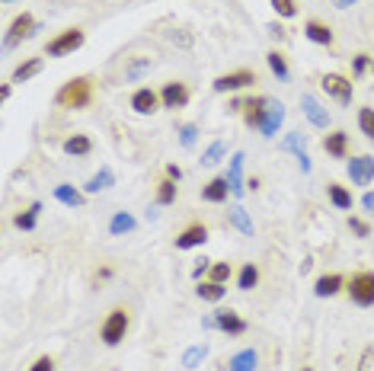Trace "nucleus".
Wrapping results in <instances>:
<instances>
[{
    "mask_svg": "<svg viewBox=\"0 0 374 371\" xmlns=\"http://www.w3.org/2000/svg\"><path fill=\"white\" fill-rule=\"evenodd\" d=\"M55 103L61 109H87L93 103V77H71L68 84H61V90L55 93Z\"/></svg>",
    "mask_w": 374,
    "mask_h": 371,
    "instance_id": "1",
    "label": "nucleus"
},
{
    "mask_svg": "<svg viewBox=\"0 0 374 371\" xmlns=\"http://www.w3.org/2000/svg\"><path fill=\"white\" fill-rule=\"evenodd\" d=\"M345 295L355 307H374V272L361 269V272L345 279Z\"/></svg>",
    "mask_w": 374,
    "mask_h": 371,
    "instance_id": "2",
    "label": "nucleus"
},
{
    "mask_svg": "<svg viewBox=\"0 0 374 371\" xmlns=\"http://www.w3.org/2000/svg\"><path fill=\"white\" fill-rule=\"evenodd\" d=\"M128 326H131L128 307H113V311L106 314L103 326H99V340H103L106 346H119V342L128 336Z\"/></svg>",
    "mask_w": 374,
    "mask_h": 371,
    "instance_id": "3",
    "label": "nucleus"
},
{
    "mask_svg": "<svg viewBox=\"0 0 374 371\" xmlns=\"http://www.w3.org/2000/svg\"><path fill=\"white\" fill-rule=\"evenodd\" d=\"M83 42H87V36H83V29H64L58 32V36L52 38L45 45V54L48 58H64V54H74L77 48H83Z\"/></svg>",
    "mask_w": 374,
    "mask_h": 371,
    "instance_id": "4",
    "label": "nucleus"
},
{
    "mask_svg": "<svg viewBox=\"0 0 374 371\" xmlns=\"http://www.w3.org/2000/svg\"><path fill=\"white\" fill-rule=\"evenodd\" d=\"M253 84H256V71L240 68V71H231V74L215 77L211 90L215 93H237V90H247V87H253Z\"/></svg>",
    "mask_w": 374,
    "mask_h": 371,
    "instance_id": "5",
    "label": "nucleus"
},
{
    "mask_svg": "<svg viewBox=\"0 0 374 371\" xmlns=\"http://www.w3.org/2000/svg\"><path fill=\"white\" fill-rule=\"evenodd\" d=\"M320 87L329 99H336L339 106H349L352 103V80L345 74H323L320 77Z\"/></svg>",
    "mask_w": 374,
    "mask_h": 371,
    "instance_id": "6",
    "label": "nucleus"
},
{
    "mask_svg": "<svg viewBox=\"0 0 374 371\" xmlns=\"http://www.w3.org/2000/svg\"><path fill=\"white\" fill-rule=\"evenodd\" d=\"M215 330H221V333H227V336H243L250 326H247V320L240 317L237 311L221 307V311H215Z\"/></svg>",
    "mask_w": 374,
    "mask_h": 371,
    "instance_id": "7",
    "label": "nucleus"
},
{
    "mask_svg": "<svg viewBox=\"0 0 374 371\" xmlns=\"http://www.w3.org/2000/svg\"><path fill=\"white\" fill-rule=\"evenodd\" d=\"M266 106H269V96L243 99V106H240V112H243V125H247V129H262V122H266Z\"/></svg>",
    "mask_w": 374,
    "mask_h": 371,
    "instance_id": "8",
    "label": "nucleus"
},
{
    "mask_svg": "<svg viewBox=\"0 0 374 371\" xmlns=\"http://www.w3.org/2000/svg\"><path fill=\"white\" fill-rule=\"evenodd\" d=\"M32 32H38L36 16H32V13H20V16L13 20V23H10L7 38H3V42H7V48H13L16 42H23V38H29Z\"/></svg>",
    "mask_w": 374,
    "mask_h": 371,
    "instance_id": "9",
    "label": "nucleus"
},
{
    "mask_svg": "<svg viewBox=\"0 0 374 371\" xmlns=\"http://www.w3.org/2000/svg\"><path fill=\"white\" fill-rule=\"evenodd\" d=\"M349 180L355 186H371L374 182V157L371 154H359L349 160Z\"/></svg>",
    "mask_w": 374,
    "mask_h": 371,
    "instance_id": "10",
    "label": "nucleus"
},
{
    "mask_svg": "<svg viewBox=\"0 0 374 371\" xmlns=\"http://www.w3.org/2000/svg\"><path fill=\"white\" fill-rule=\"evenodd\" d=\"M301 112L307 115V122L314 125V129H329V109H323V103L310 93L301 96Z\"/></svg>",
    "mask_w": 374,
    "mask_h": 371,
    "instance_id": "11",
    "label": "nucleus"
},
{
    "mask_svg": "<svg viewBox=\"0 0 374 371\" xmlns=\"http://www.w3.org/2000/svg\"><path fill=\"white\" fill-rule=\"evenodd\" d=\"M160 106H164V99H160V93H157V90H150V87H141V90L131 93V109H135L138 115L157 112Z\"/></svg>",
    "mask_w": 374,
    "mask_h": 371,
    "instance_id": "12",
    "label": "nucleus"
},
{
    "mask_svg": "<svg viewBox=\"0 0 374 371\" xmlns=\"http://www.w3.org/2000/svg\"><path fill=\"white\" fill-rule=\"evenodd\" d=\"M160 99H164V109H182L189 103V87L182 80H170L160 90Z\"/></svg>",
    "mask_w": 374,
    "mask_h": 371,
    "instance_id": "13",
    "label": "nucleus"
},
{
    "mask_svg": "<svg viewBox=\"0 0 374 371\" xmlns=\"http://www.w3.org/2000/svg\"><path fill=\"white\" fill-rule=\"evenodd\" d=\"M208 240V228H205L202 221H192L180 237H176V250H195V247H202Z\"/></svg>",
    "mask_w": 374,
    "mask_h": 371,
    "instance_id": "14",
    "label": "nucleus"
},
{
    "mask_svg": "<svg viewBox=\"0 0 374 371\" xmlns=\"http://www.w3.org/2000/svg\"><path fill=\"white\" fill-rule=\"evenodd\" d=\"M285 122V106L278 99H269V106H266V122H262V138H275V131L282 129Z\"/></svg>",
    "mask_w": 374,
    "mask_h": 371,
    "instance_id": "15",
    "label": "nucleus"
},
{
    "mask_svg": "<svg viewBox=\"0 0 374 371\" xmlns=\"http://www.w3.org/2000/svg\"><path fill=\"white\" fill-rule=\"evenodd\" d=\"M227 196H233L231 192V182H227V176H215L211 182H205V189H202V198L211 205H221L227 202Z\"/></svg>",
    "mask_w": 374,
    "mask_h": 371,
    "instance_id": "16",
    "label": "nucleus"
},
{
    "mask_svg": "<svg viewBox=\"0 0 374 371\" xmlns=\"http://www.w3.org/2000/svg\"><path fill=\"white\" fill-rule=\"evenodd\" d=\"M339 291H345V275H339V272L320 275V279H317V285H314V295L317 298H333V295H339Z\"/></svg>",
    "mask_w": 374,
    "mask_h": 371,
    "instance_id": "17",
    "label": "nucleus"
},
{
    "mask_svg": "<svg viewBox=\"0 0 374 371\" xmlns=\"http://www.w3.org/2000/svg\"><path fill=\"white\" fill-rule=\"evenodd\" d=\"M304 36L310 38V42H317V45H333V42H336V32L329 29L326 23H320V20H307Z\"/></svg>",
    "mask_w": 374,
    "mask_h": 371,
    "instance_id": "18",
    "label": "nucleus"
},
{
    "mask_svg": "<svg viewBox=\"0 0 374 371\" xmlns=\"http://www.w3.org/2000/svg\"><path fill=\"white\" fill-rule=\"evenodd\" d=\"M323 151L336 160L349 157V135H345V131H329V135L323 138Z\"/></svg>",
    "mask_w": 374,
    "mask_h": 371,
    "instance_id": "19",
    "label": "nucleus"
},
{
    "mask_svg": "<svg viewBox=\"0 0 374 371\" xmlns=\"http://www.w3.org/2000/svg\"><path fill=\"white\" fill-rule=\"evenodd\" d=\"M243 160H247V157H243V151H237V154H233V157H231V167H227V182H231V192H233V196H243Z\"/></svg>",
    "mask_w": 374,
    "mask_h": 371,
    "instance_id": "20",
    "label": "nucleus"
},
{
    "mask_svg": "<svg viewBox=\"0 0 374 371\" xmlns=\"http://www.w3.org/2000/svg\"><path fill=\"white\" fill-rule=\"evenodd\" d=\"M55 198H58L61 205H68V208H83V205H87V196H83L80 189H74V186H68V182L55 186Z\"/></svg>",
    "mask_w": 374,
    "mask_h": 371,
    "instance_id": "21",
    "label": "nucleus"
},
{
    "mask_svg": "<svg viewBox=\"0 0 374 371\" xmlns=\"http://www.w3.org/2000/svg\"><path fill=\"white\" fill-rule=\"evenodd\" d=\"M326 196H329V202L336 205L339 212H349L352 205H355V198H352V192L345 189L343 182H329V186H326Z\"/></svg>",
    "mask_w": 374,
    "mask_h": 371,
    "instance_id": "22",
    "label": "nucleus"
},
{
    "mask_svg": "<svg viewBox=\"0 0 374 371\" xmlns=\"http://www.w3.org/2000/svg\"><path fill=\"white\" fill-rule=\"evenodd\" d=\"M256 365H259L256 349H243V352H237V356L227 362V371H256Z\"/></svg>",
    "mask_w": 374,
    "mask_h": 371,
    "instance_id": "23",
    "label": "nucleus"
},
{
    "mask_svg": "<svg viewBox=\"0 0 374 371\" xmlns=\"http://www.w3.org/2000/svg\"><path fill=\"white\" fill-rule=\"evenodd\" d=\"M90 151H93L90 135H71L64 141V154H71V157H87Z\"/></svg>",
    "mask_w": 374,
    "mask_h": 371,
    "instance_id": "24",
    "label": "nucleus"
},
{
    "mask_svg": "<svg viewBox=\"0 0 374 371\" xmlns=\"http://www.w3.org/2000/svg\"><path fill=\"white\" fill-rule=\"evenodd\" d=\"M138 228V221L131 218L128 212H115L113 221H109V234L113 237H122V234H131V231Z\"/></svg>",
    "mask_w": 374,
    "mask_h": 371,
    "instance_id": "25",
    "label": "nucleus"
},
{
    "mask_svg": "<svg viewBox=\"0 0 374 371\" xmlns=\"http://www.w3.org/2000/svg\"><path fill=\"white\" fill-rule=\"evenodd\" d=\"M38 71H42V58H26L23 64H16L13 80H10V84H26V80H29V77H36Z\"/></svg>",
    "mask_w": 374,
    "mask_h": 371,
    "instance_id": "26",
    "label": "nucleus"
},
{
    "mask_svg": "<svg viewBox=\"0 0 374 371\" xmlns=\"http://www.w3.org/2000/svg\"><path fill=\"white\" fill-rule=\"evenodd\" d=\"M195 291H199V298H202V301H208V304H217L221 301V298L227 295V288L221 285V282H199V288H195Z\"/></svg>",
    "mask_w": 374,
    "mask_h": 371,
    "instance_id": "27",
    "label": "nucleus"
},
{
    "mask_svg": "<svg viewBox=\"0 0 374 371\" xmlns=\"http://www.w3.org/2000/svg\"><path fill=\"white\" fill-rule=\"evenodd\" d=\"M38 212H42V202H32L29 208H26V212H20L16 214V228L20 231H36V224H38Z\"/></svg>",
    "mask_w": 374,
    "mask_h": 371,
    "instance_id": "28",
    "label": "nucleus"
},
{
    "mask_svg": "<svg viewBox=\"0 0 374 371\" xmlns=\"http://www.w3.org/2000/svg\"><path fill=\"white\" fill-rule=\"evenodd\" d=\"M176 196H180V186H176V180L164 176V180L157 182V205H173V202H176Z\"/></svg>",
    "mask_w": 374,
    "mask_h": 371,
    "instance_id": "29",
    "label": "nucleus"
},
{
    "mask_svg": "<svg viewBox=\"0 0 374 371\" xmlns=\"http://www.w3.org/2000/svg\"><path fill=\"white\" fill-rule=\"evenodd\" d=\"M256 285H259V265L247 263L243 269H240V275H237V288L240 291H250V288H256Z\"/></svg>",
    "mask_w": 374,
    "mask_h": 371,
    "instance_id": "30",
    "label": "nucleus"
},
{
    "mask_svg": "<svg viewBox=\"0 0 374 371\" xmlns=\"http://www.w3.org/2000/svg\"><path fill=\"white\" fill-rule=\"evenodd\" d=\"M231 224L240 231V234L253 237V221H250V214H247V208H243V205H233V208H231Z\"/></svg>",
    "mask_w": 374,
    "mask_h": 371,
    "instance_id": "31",
    "label": "nucleus"
},
{
    "mask_svg": "<svg viewBox=\"0 0 374 371\" xmlns=\"http://www.w3.org/2000/svg\"><path fill=\"white\" fill-rule=\"evenodd\" d=\"M109 186H115V173L109 167H103L96 176L87 180V192H99V189H109Z\"/></svg>",
    "mask_w": 374,
    "mask_h": 371,
    "instance_id": "32",
    "label": "nucleus"
},
{
    "mask_svg": "<svg viewBox=\"0 0 374 371\" xmlns=\"http://www.w3.org/2000/svg\"><path fill=\"white\" fill-rule=\"evenodd\" d=\"M266 61H269L272 74H275L278 80H288V77H292V71H288V61H285L282 52H269V54H266Z\"/></svg>",
    "mask_w": 374,
    "mask_h": 371,
    "instance_id": "33",
    "label": "nucleus"
},
{
    "mask_svg": "<svg viewBox=\"0 0 374 371\" xmlns=\"http://www.w3.org/2000/svg\"><path fill=\"white\" fill-rule=\"evenodd\" d=\"M148 71H150V58H135L131 61V68L125 71V80L128 84H135V80H141V77L148 74Z\"/></svg>",
    "mask_w": 374,
    "mask_h": 371,
    "instance_id": "34",
    "label": "nucleus"
},
{
    "mask_svg": "<svg viewBox=\"0 0 374 371\" xmlns=\"http://www.w3.org/2000/svg\"><path fill=\"white\" fill-rule=\"evenodd\" d=\"M301 141H304V135H301V131H288V135H285V141L278 144V151H292L294 157H298V154H307L304 147H301Z\"/></svg>",
    "mask_w": 374,
    "mask_h": 371,
    "instance_id": "35",
    "label": "nucleus"
},
{
    "mask_svg": "<svg viewBox=\"0 0 374 371\" xmlns=\"http://www.w3.org/2000/svg\"><path fill=\"white\" fill-rule=\"evenodd\" d=\"M359 129H361V135H368L374 141V109L371 106L359 109Z\"/></svg>",
    "mask_w": 374,
    "mask_h": 371,
    "instance_id": "36",
    "label": "nucleus"
},
{
    "mask_svg": "<svg viewBox=\"0 0 374 371\" xmlns=\"http://www.w3.org/2000/svg\"><path fill=\"white\" fill-rule=\"evenodd\" d=\"M208 275H211V282H231V275H233V265L231 263H211V269H208Z\"/></svg>",
    "mask_w": 374,
    "mask_h": 371,
    "instance_id": "37",
    "label": "nucleus"
},
{
    "mask_svg": "<svg viewBox=\"0 0 374 371\" xmlns=\"http://www.w3.org/2000/svg\"><path fill=\"white\" fill-rule=\"evenodd\" d=\"M374 68V61H371V54H355V58H352V77H365L368 71Z\"/></svg>",
    "mask_w": 374,
    "mask_h": 371,
    "instance_id": "38",
    "label": "nucleus"
},
{
    "mask_svg": "<svg viewBox=\"0 0 374 371\" xmlns=\"http://www.w3.org/2000/svg\"><path fill=\"white\" fill-rule=\"evenodd\" d=\"M221 157H224V141L208 144V151L202 154V167H215V163H217Z\"/></svg>",
    "mask_w": 374,
    "mask_h": 371,
    "instance_id": "39",
    "label": "nucleus"
},
{
    "mask_svg": "<svg viewBox=\"0 0 374 371\" xmlns=\"http://www.w3.org/2000/svg\"><path fill=\"white\" fill-rule=\"evenodd\" d=\"M345 224H349V231H352L355 237H359V240L371 237V224H368L365 218H355V214H349V221H345Z\"/></svg>",
    "mask_w": 374,
    "mask_h": 371,
    "instance_id": "40",
    "label": "nucleus"
},
{
    "mask_svg": "<svg viewBox=\"0 0 374 371\" xmlns=\"http://www.w3.org/2000/svg\"><path fill=\"white\" fill-rule=\"evenodd\" d=\"M205 356H208V349L205 346H192L186 356H182V365H186V368H199V362H202Z\"/></svg>",
    "mask_w": 374,
    "mask_h": 371,
    "instance_id": "41",
    "label": "nucleus"
},
{
    "mask_svg": "<svg viewBox=\"0 0 374 371\" xmlns=\"http://www.w3.org/2000/svg\"><path fill=\"white\" fill-rule=\"evenodd\" d=\"M272 7H275V13L285 16V20H294V16H298V3H294V0H272Z\"/></svg>",
    "mask_w": 374,
    "mask_h": 371,
    "instance_id": "42",
    "label": "nucleus"
},
{
    "mask_svg": "<svg viewBox=\"0 0 374 371\" xmlns=\"http://www.w3.org/2000/svg\"><path fill=\"white\" fill-rule=\"evenodd\" d=\"M195 135H199V129H195L192 122H189V125H182V129H180V141H182V147H192V144H195Z\"/></svg>",
    "mask_w": 374,
    "mask_h": 371,
    "instance_id": "43",
    "label": "nucleus"
},
{
    "mask_svg": "<svg viewBox=\"0 0 374 371\" xmlns=\"http://www.w3.org/2000/svg\"><path fill=\"white\" fill-rule=\"evenodd\" d=\"M371 368H374V346H368L359 358V371H371Z\"/></svg>",
    "mask_w": 374,
    "mask_h": 371,
    "instance_id": "44",
    "label": "nucleus"
},
{
    "mask_svg": "<svg viewBox=\"0 0 374 371\" xmlns=\"http://www.w3.org/2000/svg\"><path fill=\"white\" fill-rule=\"evenodd\" d=\"M29 371H55V358L52 356H38L36 362H32Z\"/></svg>",
    "mask_w": 374,
    "mask_h": 371,
    "instance_id": "45",
    "label": "nucleus"
},
{
    "mask_svg": "<svg viewBox=\"0 0 374 371\" xmlns=\"http://www.w3.org/2000/svg\"><path fill=\"white\" fill-rule=\"evenodd\" d=\"M208 269H211V259H199V265L192 269V279H202V275L208 272Z\"/></svg>",
    "mask_w": 374,
    "mask_h": 371,
    "instance_id": "46",
    "label": "nucleus"
},
{
    "mask_svg": "<svg viewBox=\"0 0 374 371\" xmlns=\"http://www.w3.org/2000/svg\"><path fill=\"white\" fill-rule=\"evenodd\" d=\"M166 176H170V180H176V182H180V180H182V170L176 167V163H166Z\"/></svg>",
    "mask_w": 374,
    "mask_h": 371,
    "instance_id": "47",
    "label": "nucleus"
},
{
    "mask_svg": "<svg viewBox=\"0 0 374 371\" xmlns=\"http://www.w3.org/2000/svg\"><path fill=\"white\" fill-rule=\"evenodd\" d=\"M298 167L304 170V173H310V157H307V154H298Z\"/></svg>",
    "mask_w": 374,
    "mask_h": 371,
    "instance_id": "48",
    "label": "nucleus"
},
{
    "mask_svg": "<svg viewBox=\"0 0 374 371\" xmlns=\"http://www.w3.org/2000/svg\"><path fill=\"white\" fill-rule=\"evenodd\" d=\"M361 205H365L368 212H374V192H365V198H361Z\"/></svg>",
    "mask_w": 374,
    "mask_h": 371,
    "instance_id": "49",
    "label": "nucleus"
},
{
    "mask_svg": "<svg viewBox=\"0 0 374 371\" xmlns=\"http://www.w3.org/2000/svg\"><path fill=\"white\" fill-rule=\"evenodd\" d=\"M109 275H113V269L106 265V269H99V272H96V282H106V279H109Z\"/></svg>",
    "mask_w": 374,
    "mask_h": 371,
    "instance_id": "50",
    "label": "nucleus"
},
{
    "mask_svg": "<svg viewBox=\"0 0 374 371\" xmlns=\"http://www.w3.org/2000/svg\"><path fill=\"white\" fill-rule=\"evenodd\" d=\"M0 96H3V99H10V96H13V87H10V84H3V87H0Z\"/></svg>",
    "mask_w": 374,
    "mask_h": 371,
    "instance_id": "51",
    "label": "nucleus"
},
{
    "mask_svg": "<svg viewBox=\"0 0 374 371\" xmlns=\"http://www.w3.org/2000/svg\"><path fill=\"white\" fill-rule=\"evenodd\" d=\"M352 3H355V0H336V7H343V10H345V7H352Z\"/></svg>",
    "mask_w": 374,
    "mask_h": 371,
    "instance_id": "52",
    "label": "nucleus"
},
{
    "mask_svg": "<svg viewBox=\"0 0 374 371\" xmlns=\"http://www.w3.org/2000/svg\"><path fill=\"white\" fill-rule=\"evenodd\" d=\"M3 3H13V0H3Z\"/></svg>",
    "mask_w": 374,
    "mask_h": 371,
    "instance_id": "53",
    "label": "nucleus"
}]
</instances>
